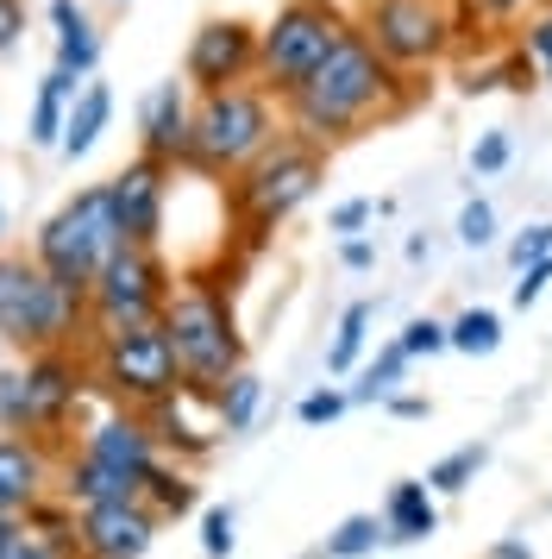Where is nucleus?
<instances>
[{
  "instance_id": "nucleus-1",
  "label": "nucleus",
  "mask_w": 552,
  "mask_h": 559,
  "mask_svg": "<svg viewBox=\"0 0 552 559\" xmlns=\"http://www.w3.org/2000/svg\"><path fill=\"white\" fill-rule=\"evenodd\" d=\"M408 102H415L408 76H401L396 63L358 32V20H351V32L333 45V57L283 102V127H289V139H301V145L333 152V145L358 139L371 120L401 114Z\"/></svg>"
},
{
  "instance_id": "nucleus-2",
  "label": "nucleus",
  "mask_w": 552,
  "mask_h": 559,
  "mask_svg": "<svg viewBox=\"0 0 552 559\" xmlns=\"http://www.w3.org/2000/svg\"><path fill=\"white\" fill-rule=\"evenodd\" d=\"M157 328L170 333V353L182 365V383L189 396H220L226 378L245 371V340H239V321H232V302H226V283L214 277H189L176 283V296L164 302Z\"/></svg>"
},
{
  "instance_id": "nucleus-3",
  "label": "nucleus",
  "mask_w": 552,
  "mask_h": 559,
  "mask_svg": "<svg viewBox=\"0 0 552 559\" xmlns=\"http://www.w3.org/2000/svg\"><path fill=\"white\" fill-rule=\"evenodd\" d=\"M321 182H326V152L283 132L271 152L257 157V164H245V170L232 177V189H226V207H232V221L245 233V246H264L296 207L314 202Z\"/></svg>"
},
{
  "instance_id": "nucleus-4",
  "label": "nucleus",
  "mask_w": 552,
  "mask_h": 559,
  "mask_svg": "<svg viewBox=\"0 0 552 559\" xmlns=\"http://www.w3.org/2000/svg\"><path fill=\"white\" fill-rule=\"evenodd\" d=\"M283 120H276V95H264L257 82H239V88H220V95H195V152L182 170H201V177H239L245 164L271 152L283 139Z\"/></svg>"
},
{
  "instance_id": "nucleus-5",
  "label": "nucleus",
  "mask_w": 552,
  "mask_h": 559,
  "mask_svg": "<svg viewBox=\"0 0 552 559\" xmlns=\"http://www.w3.org/2000/svg\"><path fill=\"white\" fill-rule=\"evenodd\" d=\"M351 32V13L339 0H283L271 26L257 32V88L289 102L301 82L321 70L333 45Z\"/></svg>"
},
{
  "instance_id": "nucleus-6",
  "label": "nucleus",
  "mask_w": 552,
  "mask_h": 559,
  "mask_svg": "<svg viewBox=\"0 0 552 559\" xmlns=\"http://www.w3.org/2000/svg\"><path fill=\"white\" fill-rule=\"evenodd\" d=\"M88 328V289L57 283L32 258V264H0V340L25 346V353H57Z\"/></svg>"
},
{
  "instance_id": "nucleus-7",
  "label": "nucleus",
  "mask_w": 552,
  "mask_h": 559,
  "mask_svg": "<svg viewBox=\"0 0 552 559\" xmlns=\"http://www.w3.org/2000/svg\"><path fill=\"white\" fill-rule=\"evenodd\" d=\"M120 246H125V233H120V214H113V189L107 182H88V189H75L70 202L38 227V252L32 258L57 283L88 289L100 277V264L120 252Z\"/></svg>"
},
{
  "instance_id": "nucleus-8",
  "label": "nucleus",
  "mask_w": 552,
  "mask_h": 559,
  "mask_svg": "<svg viewBox=\"0 0 552 559\" xmlns=\"http://www.w3.org/2000/svg\"><path fill=\"white\" fill-rule=\"evenodd\" d=\"M95 383L113 396L120 408H157L182 396L189 383H182V365L170 353V333L157 328H120V333H100L95 340Z\"/></svg>"
},
{
  "instance_id": "nucleus-9",
  "label": "nucleus",
  "mask_w": 552,
  "mask_h": 559,
  "mask_svg": "<svg viewBox=\"0 0 552 559\" xmlns=\"http://www.w3.org/2000/svg\"><path fill=\"white\" fill-rule=\"evenodd\" d=\"M351 20L401 76L458 51V0H358Z\"/></svg>"
},
{
  "instance_id": "nucleus-10",
  "label": "nucleus",
  "mask_w": 552,
  "mask_h": 559,
  "mask_svg": "<svg viewBox=\"0 0 552 559\" xmlns=\"http://www.w3.org/2000/svg\"><path fill=\"white\" fill-rule=\"evenodd\" d=\"M176 296L170 264L157 258V246H120L100 264V277L88 283V333H120V328H151L164 302Z\"/></svg>"
},
{
  "instance_id": "nucleus-11",
  "label": "nucleus",
  "mask_w": 552,
  "mask_h": 559,
  "mask_svg": "<svg viewBox=\"0 0 552 559\" xmlns=\"http://www.w3.org/2000/svg\"><path fill=\"white\" fill-rule=\"evenodd\" d=\"M257 32L251 20H207L189 38V57H182V82L195 95H220V88H239V82H257Z\"/></svg>"
},
{
  "instance_id": "nucleus-12",
  "label": "nucleus",
  "mask_w": 552,
  "mask_h": 559,
  "mask_svg": "<svg viewBox=\"0 0 552 559\" xmlns=\"http://www.w3.org/2000/svg\"><path fill=\"white\" fill-rule=\"evenodd\" d=\"M157 528H164V515L145 497L75 509V559H145Z\"/></svg>"
},
{
  "instance_id": "nucleus-13",
  "label": "nucleus",
  "mask_w": 552,
  "mask_h": 559,
  "mask_svg": "<svg viewBox=\"0 0 552 559\" xmlns=\"http://www.w3.org/2000/svg\"><path fill=\"white\" fill-rule=\"evenodd\" d=\"M170 164H157V157H132L120 177H107L113 189V214H120V233L125 246H157L164 239V207H170Z\"/></svg>"
},
{
  "instance_id": "nucleus-14",
  "label": "nucleus",
  "mask_w": 552,
  "mask_h": 559,
  "mask_svg": "<svg viewBox=\"0 0 552 559\" xmlns=\"http://www.w3.org/2000/svg\"><path fill=\"white\" fill-rule=\"evenodd\" d=\"M139 152L157 164H189L195 152V88L189 82H157L145 102H139Z\"/></svg>"
},
{
  "instance_id": "nucleus-15",
  "label": "nucleus",
  "mask_w": 552,
  "mask_h": 559,
  "mask_svg": "<svg viewBox=\"0 0 552 559\" xmlns=\"http://www.w3.org/2000/svg\"><path fill=\"white\" fill-rule=\"evenodd\" d=\"M95 378V365H82L70 346L25 358V403H32V433H57L82 403V383Z\"/></svg>"
},
{
  "instance_id": "nucleus-16",
  "label": "nucleus",
  "mask_w": 552,
  "mask_h": 559,
  "mask_svg": "<svg viewBox=\"0 0 552 559\" xmlns=\"http://www.w3.org/2000/svg\"><path fill=\"white\" fill-rule=\"evenodd\" d=\"M82 453L95 459V465H107V472H120V478H132L139 490H145V472L157 465V433H151L145 408H113L107 421H95L88 428V440H82Z\"/></svg>"
},
{
  "instance_id": "nucleus-17",
  "label": "nucleus",
  "mask_w": 552,
  "mask_h": 559,
  "mask_svg": "<svg viewBox=\"0 0 552 559\" xmlns=\"http://www.w3.org/2000/svg\"><path fill=\"white\" fill-rule=\"evenodd\" d=\"M433 528H440L433 484L427 478L389 484V497H383V540H389V547H415V540H433Z\"/></svg>"
},
{
  "instance_id": "nucleus-18",
  "label": "nucleus",
  "mask_w": 552,
  "mask_h": 559,
  "mask_svg": "<svg viewBox=\"0 0 552 559\" xmlns=\"http://www.w3.org/2000/svg\"><path fill=\"white\" fill-rule=\"evenodd\" d=\"M50 26H57V70L88 82L100 63V32L88 20V7L82 0H50Z\"/></svg>"
},
{
  "instance_id": "nucleus-19",
  "label": "nucleus",
  "mask_w": 552,
  "mask_h": 559,
  "mask_svg": "<svg viewBox=\"0 0 552 559\" xmlns=\"http://www.w3.org/2000/svg\"><path fill=\"white\" fill-rule=\"evenodd\" d=\"M38 497H45V453L20 433H0V509L20 515Z\"/></svg>"
},
{
  "instance_id": "nucleus-20",
  "label": "nucleus",
  "mask_w": 552,
  "mask_h": 559,
  "mask_svg": "<svg viewBox=\"0 0 552 559\" xmlns=\"http://www.w3.org/2000/svg\"><path fill=\"white\" fill-rule=\"evenodd\" d=\"M107 120H113V88L107 82H82L75 88V102H70V127H63V145L57 152L70 157H88L100 145V132H107Z\"/></svg>"
},
{
  "instance_id": "nucleus-21",
  "label": "nucleus",
  "mask_w": 552,
  "mask_h": 559,
  "mask_svg": "<svg viewBox=\"0 0 552 559\" xmlns=\"http://www.w3.org/2000/svg\"><path fill=\"white\" fill-rule=\"evenodd\" d=\"M70 102H75V76H63L50 63V76L38 82V102H32V145H63V127H70Z\"/></svg>"
},
{
  "instance_id": "nucleus-22",
  "label": "nucleus",
  "mask_w": 552,
  "mask_h": 559,
  "mask_svg": "<svg viewBox=\"0 0 552 559\" xmlns=\"http://www.w3.org/2000/svg\"><path fill=\"white\" fill-rule=\"evenodd\" d=\"M257 408H264V378L257 371H239V378H226V390L214 396V421L220 433H245L257 421Z\"/></svg>"
},
{
  "instance_id": "nucleus-23",
  "label": "nucleus",
  "mask_w": 552,
  "mask_h": 559,
  "mask_svg": "<svg viewBox=\"0 0 552 559\" xmlns=\"http://www.w3.org/2000/svg\"><path fill=\"white\" fill-rule=\"evenodd\" d=\"M145 503L170 522V515H189L195 509V478L182 472V465H170V459H157L145 472Z\"/></svg>"
},
{
  "instance_id": "nucleus-24",
  "label": "nucleus",
  "mask_w": 552,
  "mask_h": 559,
  "mask_svg": "<svg viewBox=\"0 0 552 559\" xmlns=\"http://www.w3.org/2000/svg\"><path fill=\"white\" fill-rule=\"evenodd\" d=\"M376 547H383V515H346L308 559H364Z\"/></svg>"
},
{
  "instance_id": "nucleus-25",
  "label": "nucleus",
  "mask_w": 552,
  "mask_h": 559,
  "mask_svg": "<svg viewBox=\"0 0 552 559\" xmlns=\"http://www.w3.org/2000/svg\"><path fill=\"white\" fill-rule=\"evenodd\" d=\"M371 302H346L339 308V328H333V346H326V371L333 378H346L351 365H358V353H364V333H371Z\"/></svg>"
},
{
  "instance_id": "nucleus-26",
  "label": "nucleus",
  "mask_w": 552,
  "mask_h": 559,
  "mask_svg": "<svg viewBox=\"0 0 552 559\" xmlns=\"http://www.w3.org/2000/svg\"><path fill=\"white\" fill-rule=\"evenodd\" d=\"M408 365H415V358L401 353V340H389V346L364 365V378H358V390H351V403H389V396L401 390V378H408Z\"/></svg>"
},
{
  "instance_id": "nucleus-27",
  "label": "nucleus",
  "mask_w": 552,
  "mask_h": 559,
  "mask_svg": "<svg viewBox=\"0 0 552 559\" xmlns=\"http://www.w3.org/2000/svg\"><path fill=\"white\" fill-rule=\"evenodd\" d=\"M496 346H502V314H496V308H465V314L452 321V353L490 358Z\"/></svg>"
},
{
  "instance_id": "nucleus-28",
  "label": "nucleus",
  "mask_w": 552,
  "mask_h": 559,
  "mask_svg": "<svg viewBox=\"0 0 552 559\" xmlns=\"http://www.w3.org/2000/svg\"><path fill=\"white\" fill-rule=\"evenodd\" d=\"M483 459H490V447H458V453H446L433 472H427V484H433V497H458L465 484H477V472H483Z\"/></svg>"
},
{
  "instance_id": "nucleus-29",
  "label": "nucleus",
  "mask_w": 552,
  "mask_h": 559,
  "mask_svg": "<svg viewBox=\"0 0 552 559\" xmlns=\"http://www.w3.org/2000/svg\"><path fill=\"white\" fill-rule=\"evenodd\" d=\"M401 353H408V358L452 353V321H433V314H421V321H408V328H401Z\"/></svg>"
},
{
  "instance_id": "nucleus-30",
  "label": "nucleus",
  "mask_w": 552,
  "mask_h": 559,
  "mask_svg": "<svg viewBox=\"0 0 552 559\" xmlns=\"http://www.w3.org/2000/svg\"><path fill=\"white\" fill-rule=\"evenodd\" d=\"M0 433H32V403H25V371H0Z\"/></svg>"
},
{
  "instance_id": "nucleus-31",
  "label": "nucleus",
  "mask_w": 552,
  "mask_h": 559,
  "mask_svg": "<svg viewBox=\"0 0 552 559\" xmlns=\"http://www.w3.org/2000/svg\"><path fill=\"white\" fill-rule=\"evenodd\" d=\"M496 239V207L483 202V195H471V202L458 207V246H471V252H483Z\"/></svg>"
},
{
  "instance_id": "nucleus-32",
  "label": "nucleus",
  "mask_w": 552,
  "mask_h": 559,
  "mask_svg": "<svg viewBox=\"0 0 552 559\" xmlns=\"http://www.w3.org/2000/svg\"><path fill=\"white\" fill-rule=\"evenodd\" d=\"M508 157H515V139H508L502 127L477 132V145H471V170H477V177H502V170H508Z\"/></svg>"
},
{
  "instance_id": "nucleus-33",
  "label": "nucleus",
  "mask_w": 552,
  "mask_h": 559,
  "mask_svg": "<svg viewBox=\"0 0 552 559\" xmlns=\"http://www.w3.org/2000/svg\"><path fill=\"white\" fill-rule=\"evenodd\" d=\"M351 408V390H308L296 403V415H301V428H326V421H339Z\"/></svg>"
},
{
  "instance_id": "nucleus-34",
  "label": "nucleus",
  "mask_w": 552,
  "mask_h": 559,
  "mask_svg": "<svg viewBox=\"0 0 552 559\" xmlns=\"http://www.w3.org/2000/svg\"><path fill=\"white\" fill-rule=\"evenodd\" d=\"M232 540H239V534H232V509L214 503L207 515H201V554H207V559H226V554H232Z\"/></svg>"
},
{
  "instance_id": "nucleus-35",
  "label": "nucleus",
  "mask_w": 552,
  "mask_h": 559,
  "mask_svg": "<svg viewBox=\"0 0 552 559\" xmlns=\"http://www.w3.org/2000/svg\"><path fill=\"white\" fill-rule=\"evenodd\" d=\"M0 559H75L70 547H57L50 534H38V528H20L7 547H0Z\"/></svg>"
},
{
  "instance_id": "nucleus-36",
  "label": "nucleus",
  "mask_w": 552,
  "mask_h": 559,
  "mask_svg": "<svg viewBox=\"0 0 552 559\" xmlns=\"http://www.w3.org/2000/svg\"><path fill=\"white\" fill-rule=\"evenodd\" d=\"M521 51L533 57V63H540V76L552 82V7H547V13H533V20H527V32H521Z\"/></svg>"
},
{
  "instance_id": "nucleus-37",
  "label": "nucleus",
  "mask_w": 552,
  "mask_h": 559,
  "mask_svg": "<svg viewBox=\"0 0 552 559\" xmlns=\"http://www.w3.org/2000/svg\"><path fill=\"white\" fill-rule=\"evenodd\" d=\"M552 289V258H540V264H527V271H515V289H508V302L515 308H533L540 296Z\"/></svg>"
},
{
  "instance_id": "nucleus-38",
  "label": "nucleus",
  "mask_w": 552,
  "mask_h": 559,
  "mask_svg": "<svg viewBox=\"0 0 552 559\" xmlns=\"http://www.w3.org/2000/svg\"><path fill=\"white\" fill-rule=\"evenodd\" d=\"M540 258H552V221H540V227H527L515 246H508V264L515 271H527V264H540Z\"/></svg>"
},
{
  "instance_id": "nucleus-39",
  "label": "nucleus",
  "mask_w": 552,
  "mask_h": 559,
  "mask_svg": "<svg viewBox=\"0 0 552 559\" xmlns=\"http://www.w3.org/2000/svg\"><path fill=\"white\" fill-rule=\"evenodd\" d=\"M371 214H376V202H364V195H351V202H339L333 214H326V227L339 233V239H351V233H364V227H371Z\"/></svg>"
},
{
  "instance_id": "nucleus-40",
  "label": "nucleus",
  "mask_w": 552,
  "mask_h": 559,
  "mask_svg": "<svg viewBox=\"0 0 552 559\" xmlns=\"http://www.w3.org/2000/svg\"><path fill=\"white\" fill-rule=\"evenodd\" d=\"M339 264H346V271H371V264H376V246L351 233V239H339Z\"/></svg>"
},
{
  "instance_id": "nucleus-41",
  "label": "nucleus",
  "mask_w": 552,
  "mask_h": 559,
  "mask_svg": "<svg viewBox=\"0 0 552 559\" xmlns=\"http://www.w3.org/2000/svg\"><path fill=\"white\" fill-rule=\"evenodd\" d=\"M20 32H25V7L20 0H0V51H13Z\"/></svg>"
},
{
  "instance_id": "nucleus-42",
  "label": "nucleus",
  "mask_w": 552,
  "mask_h": 559,
  "mask_svg": "<svg viewBox=\"0 0 552 559\" xmlns=\"http://www.w3.org/2000/svg\"><path fill=\"white\" fill-rule=\"evenodd\" d=\"M383 408H389L396 421H421V415H427V408H433V403H427V396H401V390H396V396H389V403H383Z\"/></svg>"
},
{
  "instance_id": "nucleus-43",
  "label": "nucleus",
  "mask_w": 552,
  "mask_h": 559,
  "mask_svg": "<svg viewBox=\"0 0 552 559\" xmlns=\"http://www.w3.org/2000/svg\"><path fill=\"white\" fill-rule=\"evenodd\" d=\"M477 13H483V20H515V13H527V7H533V0H471Z\"/></svg>"
},
{
  "instance_id": "nucleus-44",
  "label": "nucleus",
  "mask_w": 552,
  "mask_h": 559,
  "mask_svg": "<svg viewBox=\"0 0 552 559\" xmlns=\"http://www.w3.org/2000/svg\"><path fill=\"white\" fill-rule=\"evenodd\" d=\"M490 559H533V547H527V540H515V534H508V540H496V547H490Z\"/></svg>"
},
{
  "instance_id": "nucleus-45",
  "label": "nucleus",
  "mask_w": 552,
  "mask_h": 559,
  "mask_svg": "<svg viewBox=\"0 0 552 559\" xmlns=\"http://www.w3.org/2000/svg\"><path fill=\"white\" fill-rule=\"evenodd\" d=\"M13 534H20V522H13V515H7V509H0V547H7V540H13Z\"/></svg>"
},
{
  "instance_id": "nucleus-46",
  "label": "nucleus",
  "mask_w": 552,
  "mask_h": 559,
  "mask_svg": "<svg viewBox=\"0 0 552 559\" xmlns=\"http://www.w3.org/2000/svg\"><path fill=\"white\" fill-rule=\"evenodd\" d=\"M0 233H7V214H0Z\"/></svg>"
},
{
  "instance_id": "nucleus-47",
  "label": "nucleus",
  "mask_w": 552,
  "mask_h": 559,
  "mask_svg": "<svg viewBox=\"0 0 552 559\" xmlns=\"http://www.w3.org/2000/svg\"><path fill=\"white\" fill-rule=\"evenodd\" d=\"M113 7H120V0H113Z\"/></svg>"
}]
</instances>
